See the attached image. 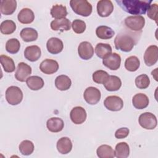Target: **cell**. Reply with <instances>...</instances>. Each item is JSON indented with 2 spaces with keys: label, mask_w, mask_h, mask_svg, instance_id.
Masks as SVG:
<instances>
[{
  "label": "cell",
  "mask_w": 158,
  "mask_h": 158,
  "mask_svg": "<svg viewBox=\"0 0 158 158\" xmlns=\"http://www.w3.org/2000/svg\"><path fill=\"white\" fill-rule=\"evenodd\" d=\"M78 53L81 59L89 60L93 56L94 49L90 43L83 41L80 43L78 47Z\"/></svg>",
  "instance_id": "cell-14"
},
{
  "label": "cell",
  "mask_w": 158,
  "mask_h": 158,
  "mask_svg": "<svg viewBox=\"0 0 158 158\" xmlns=\"http://www.w3.org/2000/svg\"><path fill=\"white\" fill-rule=\"evenodd\" d=\"M46 127L51 132L57 133L62 130L64 127V121L59 117H52L48 120Z\"/></svg>",
  "instance_id": "cell-19"
},
{
  "label": "cell",
  "mask_w": 158,
  "mask_h": 158,
  "mask_svg": "<svg viewBox=\"0 0 158 158\" xmlns=\"http://www.w3.org/2000/svg\"><path fill=\"white\" fill-rule=\"evenodd\" d=\"M112 47L110 44L107 43H99L96 44L95 47V52L98 57L104 59L107 56L112 53Z\"/></svg>",
  "instance_id": "cell-30"
},
{
  "label": "cell",
  "mask_w": 158,
  "mask_h": 158,
  "mask_svg": "<svg viewBox=\"0 0 158 158\" xmlns=\"http://www.w3.org/2000/svg\"><path fill=\"white\" fill-rule=\"evenodd\" d=\"M86 112L81 106L73 107L70 113V119L73 123L77 125L83 123L86 119Z\"/></svg>",
  "instance_id": "cell-12"
},
{
  "label": "cell",
  "mask_w": 158,
  "mask_h": 158,
  "mask_svg": "<svg viewBox=\"0 0 158 158\" xmlns=\"http://www.w3.org/2000/svg\"><path fill=\"white\" fill-rule=\"evenodd\" d=\"M17 8L15 0H2L0 4L1 12L6 15L12 14Z\"/></svg>",
  "instance_id": "cell-21"
},
{
  "label": "cell",
  "mask_w": 158,
  "mask_h": 158,
  "mask_svg": "<svg viewBox=\"0 0 158 158\" xmlns=\"http://www.w3.org/2000/svg\"><path fill=\"white\" fill-rule=\"evenodd\" d=\"M129 129L126 127H123L118 129L115 133V137L117 139H123L127 137L129 134Z\"/></svg>",
  "instance_id": "cell-42"
},
{
  "label": "cell",
  "mask_w": 158,
  "mask_h": 158,
  "mask_svg": "<svg viewBox=\"0 0 158 158\" xmlns=\"http://www.w3.org/2000/svg\"><path fill=\"white\" fill-rule=\"evenodd\" d=\"M83 97L87 103L91 105H94L100 101L101 94L99 89L97 88L89 86L85 90Z\"/></svg>",
  "instance_id": "cell-7"
},
{
  "label": "cell",
  "mask_w": 158,
  "mask_h": 158,
  "mask_svg": "<svg viewBox=\"0 0 158 158\" xmlns=\"http://www.w3.org/2000/svg\"><path fill=\"white\" fill-rule=\"evenodd\" d=\"M109 77L107 72L102 70L95 71L92 75L94 82L99 84H104L107 80Z\"/></svg>",
  "instance_id": "cell-38"
},
{
  "label": "cell",
  "mask_w": 158,
  "mask_h": 158,
  "mask_svg": "<svg viewBox=\"0 0 158 158\" xmlns=\"http://www.w3.org/2000/svg\"><path fill=\"white\" fill-rule=\"evenodd\" d=\"M114 5L110 0H101L97 3V12L100 17H106L111 14Z\"/></svg>",
  "instance_id": "cell-13"
},
{
  "label": "cell",
  "mask_w": 158,
  "mask_h": 158,
  "mask_svg": "<svg viewBox=\"0 0 158 158\" xmlns=\"http://www.w3.org/2000/svg\"><path fill=\"white\" fill-rule=\"evenodd\" d=\"M6 99L7 102L10 105H17L20 104L23 99V93L18 86H9L6 91Z\"/></svg>",
  "instance_id": "cell-4"
},
{
  "label": "cell",
  "mask_w": 158,
  "mask_h": 158,
  "mask_svg": "<svg viewBox=\"0 0 158 158\" xmlns=\"http://www.w3.org/2000/svg\"><path fill=\"white\" fill-rule=\"evenodd\" d=\"M124 23L125 26L134 31H141L145 25V19L142 15H131L127 17Z\"/></svg>",
  "instance_id": "cell-5"
},
{
  "label": "cell",
  "mask_w": 158,
  "mask_h": 158,
  "mask_svg": "<svg viewBox=\"0 0 158 158\" xmlns=\"http://www.w3.org/2000/svg\"><path fill=\"white\" fill-rule=\"evenodd\" d=\"M70 21L66 18L55 19L51 22V28L54 31H68L71 27Z\"/></svg>",
  "instance_id": "cell-18"
},
{
  "label": "cell",
  "mask_w": 158,
  "mask_h": 158,
  "mask_svg": "<svg viewBox=\"0 0 158 158\" xmlns=\"http://www.w3.org/2000/svg\"><path fill=\"white\" fill-rule=\"evenodd\" d=\"M105 107L110 111H119L123 106V100L117 96H107L104 101Z\"/></svg>",
  "instance_id": "cell-8"
},
{
  "label": "cell",
  "mask_w": 158,
  "mask_h": 158,
  "mask_svg": "<svg viewBox=\"0 0 158 158\" xmlns=\"http://www.w3.org/2000/svg\"><path fill=\"white\" fill-rule=\"evenodd\" d=\"M46 48L49 53L52 54H57L62 51L64 44L62 41L59 38L52 37L48 40Z\"/></svg>",
  "instance_id": "cell-16"
},
{
  "label": "cell",
  "mask_w": 158,
  "mask_h": 158,
  "mask_svg": "<svg viewBox=\"0 0 158 158\" xmlns=\"http://www.w3.org/2000/svg\"><path fill=\"white\" fill-rule=\"evenodd\" d=\"M72 27L73 31L77 34L83 33L86 30V23L84 21L79 19L74 20L72 23Z\"/></svg>",
  "instance_id": "cell-40"
},
{
  "label": "cell",
  "mask_w": 158,
  "mask_h": 158,
  "mask_svg": "<svg viewBox=\"0 0 158 158\" xmlns=\"http://www.w3.org/2000/svg\"><path fill=\"white\" fill-rule=\"evenodd\" d=\"M157 10L158 5L157 4H151L148 10V17L152 20H154L157 23Z\"/></svg>",
  "instance_id": "cell-41"
},
{
  "label": "cell",
  "mask_w": 158,
  "mask_h": 158,
  "mask_svg": "<svg viewBox=\"0 0 158 158\" xmlns=\"http://www.w3.org/2000/svg\"><path fill=\"white\" fill-rule=\"evenodd\" d=\"M31 73V67L25 62H20L18 64L15 73V77L17 80L20 82H24L27 80Z\"/></svg>",
  "instance_id": "cell-11"
},
{
  "label": "cell",
  "mask_w": 158,
  "mask_h": 158,
  "mask_svg": "<svg viewBox=\"0 0 158 158\" xmlns=\"http://www.w3.org/2000/svg\"><path fill=\"white\" fill-rule=\"evenodd\" d=\"M18 20L23 24H28L33 22L35 15L32 10L29 8L22 9L17 15Z\"/></svg>",
  "instance_id": "cell-23"
},
{
  "label": "cell",
  "mask_w": 158,
  "mask_h": 158,
  "mask_svg": "<svg viewBox=\"0 0 158 158\" xmlns=\"http://www.w3.org/2000/svg\"><path fill=\"white\" fill-rule=\"evenodd\" d=\"M19 151L22 155L29 156L34 151V144L30 140H24L19 144Z\"/></svg>",
  "instance_id": "cell-36"
},
{
  "label": "cell",
  "mask_w": 158,
  "mask_h": 158,
  "mask_svg": "<svg viewBox=\"0 0 158 158\" xmlns=\"http://www.w3.org/2000/svg\"><path fill=\"white\" fill-rule=\"evenodd\" d=\"M50 13L51 16L56 19L65 18L68 14L66 7L62 4L53 6L51 9Z\"/></svg>",
  "instance_id": "cell-32"
},
{
  "label": "cell",
  "mask_w": 158,
  "mask_h": 158,
  "mask_svg": "<svg viewBox=\"0 0 158 158\" xmlns=\"http://www.w3.org/2000/svg\"><path fill=\"white\" fill-rule=\"evenodd\" d=\"M57 149L62 154L69 153L72 149V143L68 137H62L57 142Z\"/></svg>",
  "instance_id": "cell-22"
},
{
  "label": "cell",
  "mask_w": 158,
  "mask_h": 158,
  "mask_svg": "<svg viewBox=\"0 0 158 158\" xmlns=\"http://www.w3.org/2000/svg\"><path fill=\"white\" fill-rule=\"evenodd\" d=\"M158 59V47L156 45L149 46L144 54V61L147 66L154 65Z\"/></svg>",
  "instance_id": "cell-9"
},
{
  "label": "cell",
  "mask_w": 158,
  "mask_h": 158,
  "mask_svg": "<svg viewBox=\"0 0 158 158\" xmlns=\"http://www.w3.org/2000/svg\"><path fill=\"white\" fill-rule=\"evenodd\" d=\"M72 85L70 78L65 75H60L56 77L55 80L56 87L60 91H66L69 89Z\"/></svg>",
  "instance_id": "cell-25"
},
{
  "label": "cell",
  "mask_w": 158,
  "mask_h": 158,
  "mask_svg": "<svg viewBox=\"0 0 158 158\" xmlns=\"http://www.w3.org/2000/svg\"><path fill=\"white\" fill-rule=\"evenodd\" d=\"M103 85L107 91H115L120 88L122 81L119 77L115 75H109L107 80Z\"/></svg>",
  "instance_id": "cell-24"
},
{
  "label": "cell",
  "mask_w": 158,
  "mask_h": 158,
  "mask_svg": "<svg viewBox=\"0 0 158 158\" xmlns=\"http://www.w3.org/2000/svg\"><path fill=\"white\" fill-rule=\"evenodd\" d=\"M20 48V43L16 38H11L6 43V51L12 54H16L19 52Z\"/></svg>",
  "instance_id": "cell-37"
},
{
  "label": "cell",
  "mask_w": 158,
  "mask_h": 158,
  "mask_svg": "<svg viewBox=\"0 0 158 158\" xmlns=\"http://www.w3.org/2000/svg\"><path fill=\"white\" fill-rule=\"evenodd\" d=\"M20 35L25 42L34 41L37 40L38 36V32L35 29L28 27L23 28L20 33Z\"/></svg>",
  "instance_id": "cell-26"
},
{
  "label": "cell",
  "mask_w": 158,
  "mask_h": 158,
  "mask_svg": "<svg viewBox=\"0 0 158 158\" xmlns=\"http://www.w3.org/2000/svg\"><path fill=\"white\" fill-rule=\"evenodd\" d=\"M40 70L48 75L56 73L59 69L58 62L53 59H46L41 62L40 65Z\"/></svg>",
  "instance_id": "cell-15"
},
{
  "label": "cell",
  "mask_w": 158,
  "mask_h": 158,
  "mask_svg": "<svg viewBox=\"0 0 158 158\" xmlns=\"http://www.w3.org/2000/svg\"><path fill=\"white\" fill-rule=\"evenodd\" d=\"M130 154V148L126 142H120L115 146V156L117 158H126Z\"/></svg>",
  "instance_id": "cell-31"
},
{
  "label": "cell",
  "mask_w": 158,
  "mask_h": 158,
  "mask_svg": "<svg viewBox=\"0 0 158 158\" xmlns=\"http://www.w3.org/2000/svg\"><path fill=\"white\" fill-rule=\"evenodd\" d=\"M70 5L75 14L83 17H88L92 12V5L86 0H71Z\"/></svg>",
  "instance_id": "cell-3"
},
{
  "label": "cell",
  "mask_w": 158,
  "mask_h": 158,
  "mask_svg": "<svg viewBox=\"0 0 158 158\" xmlns=\"http://www.w3.org/2000/svg\"><path fill=\"white\" fill-rule=\"evenodd\" d=\"M140 65V61L136 56H130L125 61V67L130 72L136 71Z\"/></svg>",
  "instance_id": "cell-34"
},
{
  "label": "cell",
  "mask_w": 158,
  "mask_h": 158,
  "mask_svg": "<svg viewBox=\"0 0 158 158\" xmlns=\"http://www.w3.org/2000/svg\"><path fill=\"white\" fill-rule=\"evenodd\" d=\"M115 2L126 12L132 15L146 14L152 1L151 0H116Z\"/></svg>",
  "instance_id": "cell-1"
},
{
  "label": "cell",
  "mask_w": 158,
  "mask_h": 158,
  "mask_svg": "<svg viewBox=\"0 0 158 158\" xmlns=\"http://www.w3.org/2000/svg\"><path fill=\"white\" fill-rule=\"evenodd\" d=\"M149 78L146 74H141L135 78V85L139 89H146L149 86Z\"/></svg>",
  "instance_id": "cell-39"
},
{
  "label": "cell",
  "mask_w": 158,
  "mask_h": 158,
  "mask_svg": "<svg viewBox=\"0 0 158 158\" xmlns=\"http://www.w3.org/2000/svg\"><path fill=\"white\" fill-rule=\"evenodd\" d=\"M136 43V42L132 36L123 33L118 34L114 40L115 48L125 52L131 51Z\"/></svg>",
  "instance_id": "cell-2"
},
{
  "label": "cell",
  "mask_w": 158,
  "mask_h": 158,
  "mask_svg": "<svg viewBox=\"0 0 158 158\" xmlns=\"http://www.w3.org/2000/svg\"><path fill=\"white\" fill-rule=\"evenodd\" d=\"M148 97L143 93L136 94L132 99V104L137 109H143L149 105Z\"/></svg>",
  "instance_id": "cell-20"
},
{
  "label": "cell",
  "mask_w": 158,
  "mask_h": 158,
  "mask_svg": "<svg viewBox=\"0 0 158 158\" xmlns=\"http://www.w3.org/2000/svg\"><path fill=\"white\" fill-rule=\"evenodd\" d=\"M138 122L141 127L146 130L154 129L157 123V120L155 115L151 112H144L141 114L138 118Z\"/></svg>",
  "instance_id": "cell-6"
},
{
  "label": "cell",
  "mask_w": 158,
  "mask_h": 158,
  "mask_svg": "<svg viewBox=\"0 0 158 158\" xmlns=\"http://www.w3.org/2000/svg\"><path fill=\"white\" fill-rule=\"evenodd\" d=\"M1 64L4 69V70L7 73H12L15 69L14 62L12 58L6 55L0 56Z\"/></svg>",
  "instance_id": "cell-33"
},
{
  "label": "cell",
  "mask_w": 158,
  "mask_h": 158,
  "mask_svg": "<svg viewBox=\"0 0 158 158\" xmlns=\"http://www.w3.org/2000/svg\"><path fill=\"white\" fill-rule=\"evenodd\" d=\"M96 154L99 158H112L115 157V151L110 146L102 144L98 147Z\"/></svg>",
  "instance_id": "cell-29"
},
{
  "label": "cell",
  "mask_w": 158,
  "mask_h": 158,
  "mask_svg": "<svg viewBox=\"0 0 158 158\" xmlns=\"http://www.w3.org/2000/svg\"><path fill=\"white\" fill-rule=\"evenodd\" d=\"M16 30L15 22L11 20H6L1 23L0 30L4 35H10L13 33Z\"/></svg>",
  "instance_id": "cell-35"
},
{
  "label": "cell",
  "mask_w": 158,
  "mask_h": 158,
  "mask_svg": "<svg viewBox=\"0 0 158 158\" xmlns=\"http://www.w3.org/2000/svg\"><path fill=\"white\" fill-rule=\"evenodd\" d=\"M104 66L111 70H116L119 69L121 64V57L119 54L114 52L109 54L102 60Z\"/></svg>",
  "instance_id": "cell-10"
},
{
  "label": "cell",
  "mask_w": 158,
  "mask_h": 158,
  "mask_svg": "<svg viewBox=\"0 0 158 158\" xmlns=\"http://www.w3.org/2000/svg\"><path fill=\"white\" fill-rule=\"evenodd\" d=\"M114 31L111 28L106 25L99 26L96 30V36L102 40L110 39L114 36Z\"/></svg>",
  "instance_id": "cell-27"
},
{
  "label": "cell",
  "mask_w": 158,
  "mask_h": 158,
  "mask_svg": "<svg viewBox=\"0 0 158 158\" xmlns=\"http://www.w3.org/2000/svg\"><path fill=\"white\" fill-rule=\"evenodd\" d=\"M28 87L33 91H37L41 89L44 86V81L43 78L38 76L29 77L26 80Z\"/></svg>",
  "instance_id": "cell-28"
},
{
  "label": "cell",
  "mask_w": 158,
  "mask_h": 158,
  "mask_svg": "<svg viewBox=\"0 0 158 158\" xmlns=\"http://www.w3.org/2000/svg\"><path fill=\"white\" fill-rule=\"evenodd\" d=\"M41 55V51L39 46L32 45L28 46L24 51V56L28 60L35 62L38 60Z\"/></svg>",
  "instance_id": "cell-17"
}]
</instances>
